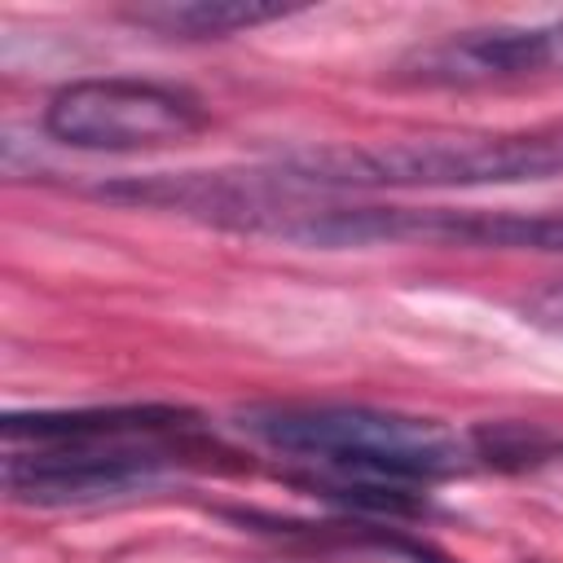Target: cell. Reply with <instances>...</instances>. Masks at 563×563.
I'll list each match as a JSON object with an SVG mask.
<instances>
[{
    "label": "cell",
    "mask_w": 563,
    "mask_h": 563,
    "mask_svg": "<svg viewBox=\"0 0 563 563\" xmlns=\"http://www.w3.org/2000/svg\"><path fill=\"white\" fill-rule=\"evenodd\" d=\"M303 189H466L563 176V128L466 132L383 145H312L277 158Z\"/></svg>",
    "instance_id": "obj_1"
},
{
    "label": "cell",
    "mask_w": 563,
    "mask_h": 563,
    "mask_svg": "<svg viewBox=\"0 0 563 563\" xmlns=\"http://www.w3.org/2000/svg\"><path fill=\"white\" fill-rule=\"evenodd\" d=\"M238 427L273 453L378 484L444 479L475 457L471 435H457L440 418L369 405H251L238 413Z\"/></svg>",
    "instance_id": "obj_2"
},
{
    "label": "cell",
    "mask_w": 563,
    "mask_h": 563,
    "mask_svg": "<svg viewBox=\"0 0 563 563\" xmlns=\"http://www.w3.org/2000/svg\"><path fill=\"white\" fill-rule=\"evenodd\" d=\"M207 110L185 88L150 79H75L57 88L44 106V132L70 150H158L202 132Z\"/></svg>",
    "instance_id": "obj_3"
},
{
    "label": "cell",
    "mask_w": 563,
    "mask_h": 563,
    "mask_svg": "<svg viewBox=\"0 0 563 563\" xmlns=\"http://www.w3.org/2000/svg\"><path fill=\"white\" fill-rule=\"evenodd\" d=\"M172 462L167 440H106V444H44V449H9L0 479L9 497L35 506H70L123 497Z\"/></svg>",
    "instance_id": "obj_4"
},
{
    "label": "cell",
    "mask_w": 563,
    "mask_h": 563,
    "mask_svg": "<svg viewBox=\"0 0 563 563\" xmlns=\"http://www.w3.org/2000/svg\"><path fill=\"white\" fill-rule=\"evenodd\" d=\"M554 66H559V31L554 22H545V26H479L418 44L400 57L396 75L431 88H471V84L541 75Z\"/></svg>",
    "instance_id": "obj_5"
},
{
    "label": "cell",
    "mask_w": 563,
    "mask_h": 563,
    "mask_svg": "<svg viewBox=\"0 0 563 563\" xmlns=\"http://www.w3.org/2000/svg\"><path fill=\"white\" fill-rule=\"evenodd\" d=\"M475 246V251H545L563 255V211H453V207H387V246Z\"/></svg>",
    "instance_id": "obj_6"
},
{
    "label": "cell",
    "mask_w": 563,
    "mask_h": 563,
    "mask_svg": "<svg viewBox=\"0 0 563 563\" xmlns=\"http://www.w3.org/2000/svg\"><path fill=\"white\" fill-rule=\"evenodd\" d=\"M194 413L176 405H92V409H40L4 413V449L44 444H106V440H167L189 431Z\"/></svg>",
    "instance_id": "obj_7"
},
{
    "label": "cell",
    "mask_w": 563,
    "mask_h": 563,
    "mask_svg": "<svg viewBox=\"0 0 563 563\" xmlns=\"http://www.w3.org/2000/svg\"><path fill=\"white\" fill-rule=\"evenodd\" d=\"M286 4H268V0H154V4H136L123 18L158 31V35H180V40H220L233 31H251L264 22L286 18Z\"/></svg>",
    "instance_id": "obj_8"
},
{
    "label": "cell",
    "mask_w": 563,
    "mask_h": 563,
    "mask_svg": "<svg viewBox=\"0 0 563 563\" xmlns=\"http://www.w3.org/2000/svg\"><path fill=\"white\" fill-rule=\"evenodd\" d=\"M475 457L488 462H506V466H528V462H545L563 449L559 435L541 431V427H523V422H497V427H479L471 435Z\"/></svg>",
    "instance_id": "obj_9"
},
{
    "label": "cell",
    "mask_w": 563,
    "mask_h": 563,
    "mask_svg": "<svg viewBox=\"0 0 563 563\" xmlns=\"http://www.w3.org/2000/svg\"><path fill=\"white\" fill-rule=\"evenodd\" d=\"M537 325H545V330H554V334H563V286H550V290H541L537 299H528V308H523Z\"/></svg>",
    "instance_id": "obj_10"
},
{
    "label": "cell",
    "mask_w": 563,
    "mask_h": 563,
    "mask_svg": "<svg viewBox=\"0 0 563 563\" xmlns=\"http://www.w3.org/2000/svg\"><path fill=\"white\" fill-rule=\"evenodd\" d=\"M554 31H559V66H563V18L554 22Z\"/></svg>",
    "instance_id": "obj_11"
}]
</instances>
